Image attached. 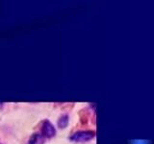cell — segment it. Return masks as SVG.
<instances>
[{
	"mask_svg": "<svg viewBox=\"0 0 154 144\" xmlns=\"http://www.w3.org/2000/svg\"><path fill=\"white\" fill-rule=\"evenodd\" d=\"M95 136L94 131H80L76 132L70 136V140L75 142H86L93 139Z\"/></svg>",
	"mask_w": 154,
	"mask_h": 144,
	"instance_id": "1",
	"label": "cell"
},
{
	"mask_svg": "<svg viewBox=\"0 0 154 144\" xmlns=\"http://www.w3.org/2000/svg\"><path fill=\"white\" fill-rule=\"evenodd\" d=\"M56 134V130L54 126L52 125V123L48 120H45V122L42 123V136L45 137H52L54 136Z\"/></svg>",
	"mask_w": 154,
	"mask_h": 144,
	"instance_id": "2",
	"label": "cell"
},
{
	"mask_svg": "<svg viewBox=\"0 0 154 144\" xmlns=\"http://www.w3.org/2000/svg\"><path fill=\"white\" fill-rule=\"evenodd\" d=\"M41 142L42 143L43 142L42 134H33V136H31L30 139H29V144H40Z\"/></svg>",
	"mask_w": 154,
	"mask_h": 144,
	"instance_id": "3",
	"label": "cell"
},
{
	"mask_svg": "<svg viewBox=\"0 0 154 144\" xmlns=\"http://www.w3.org/2000/svg\"><path fill=\"white\" fill-rule=\"evenodd\" d=\"M69 116L66 114V115H63V116L59 119V121H58V126L60 128H66L67 126V124H69Z\"/></svg>",
	"mask_w": 154,
	"mask_h": 144,
	"instance_id": "4",
	"label": "cell"
}]
</instances>
